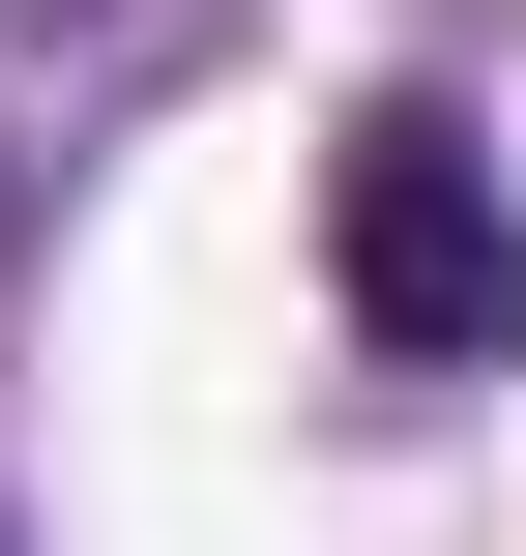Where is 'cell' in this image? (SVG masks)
I'll return each instance as SVG.
<instances>
[{
	"label": "cell",
	"mask_w": 526,
	"mask_h": 556,
	"mask_svg": "<svg viewBox=\"0 0 526 556\" xmlns=\"http://www.w3.org/2000/svg\"><path fill=\"white\" fill-rule=\"evenodd\" d=\"M322 323L381 381H526V176H498L469 88H381L322 147Z\"/></svg>",
	"instance_id": "obj_1"
},
{
	"label": "cell",
	"mask_w": 526,
	"mask_h": 556,
	"mask_svg": "<svg viewBox=\"0 0 526 556\" xmlns=\"http://www.w3.org/2000/svg\"><path fill=\"white\" fill-rule=\"evenodd\" d=\"M0 29H117V0H0Z\"/></svg>",
	"instance_id": "obj_2"
}]
</instances>
